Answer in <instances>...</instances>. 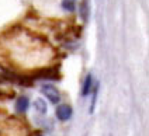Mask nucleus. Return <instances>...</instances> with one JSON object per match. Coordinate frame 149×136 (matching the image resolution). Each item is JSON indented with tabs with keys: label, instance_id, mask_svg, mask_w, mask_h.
I'll use <instances>...</instances> for the list:
<instances>
[{
	"label": "nucleus",
	"instance_id": "nucleus-1",
	"mask_svg": "<svg viewBox=\"0 0 149 136\" xmlns=\"http://www.w3.org/2000/svg\"><path fill=\"white\" fill-rule=\"evenodd\" d=\"M41 90L44 93V95L49 100L51 104H59V101H61V93H59V90L54 84H49V83L44 84Z\"/></svg>",
	"mask_w": 149,
	"mask_h": 136
},
{
	"label": "nucleus",
	"instance_id": "nucleus-2",
	"mask_svg": "<svg viewBox=\"0 0 149 136\" xmlns=\"http://www.w3.org/2000/svg\"><path fill=\"white\" fill-rule=\"evenodd\" d=\"M73 115V110L69 104H61L58 108H56V118L59 121H69Z\"/></svg>",
	"mask_w": 149,
	"mask_h": 136
},
{
	"label": "nucleus",
	"instance_id": "nucleus-3",
	"mask_svg": "<svg viewBox=\"0 0 149 136\" xmlns=\"http://www.w3.org/2000/svg\"><path fill=\"white\" fill-rule=\"evenodd\" d=\"M30 108V100L25 97V95H21V97H18L16 101V110L17 112H20V114H24L27 112V110Z\"/></svg>",
	"mask_w": 149,
	"mask_h": 136
},
{
	"label": "nucleus",
	"instance_id": "nucleus-4",
	"mask_svg": "<svg viewBox=\"0 0 149 136\" xmlns=\"http://www.w3.org/2000/svg\"><path fill=\"white\" fill-rule=\"evenodd\" d=\"M91 86H93V77H91V75H87V76L84 77V80H83L82 91H80V94H82L83 97L89 95V93H90V90H91Z\"/></svg>",
	"mask_w": 149,
	"mask_h": 136
},
{
	"label": "nucleus",
	"instance_id": "nucleus-5",
	"mask_svg": "<svg viewBox=\"0 0 149 136\" xmlns=\"http://www.w3.org/2000/svg\"><path fill=\"white\" fill-rule=\"evenodd\" d=\"M76 1L77 0H62V9L68 13H73L76 9Z\"/></svg>",
	"mask_w": 149,
	"mask_h": 136
},
{
	"label": "nucleus",
	"instance_id": "nucleus-6",
	"mask_svg": "<svg viewBox=\"0 0 149 136\" xmlns=\"http://www.w3.org/2000/svg\"><path fill=\"white\" fill-rule=\"evenodd\" d=\"M34 105H35V110L38 111V112H41V114H45V112H47V104H45V101H44L42 98H38Z\"/></svg>",
	"mask_w": 149,
	"mask_h": 136
},
{
	"label": "nucleus",
	"instance_id": "nucleus-7",
	"mask_svg": "<svg viewBox=\"0 0 149 136\" xmlns=\"http://www.w3.org/2000/svg\"><path fill=\"white\" fill-rule=\"evenodd\" d=\"M80 17L83 20H87V17H89V4H87V1L82 3V6H80Z\"/></svg>",
	"mask_w": 149,
	"mask_h": 136
},
{
	"label": "nucleus",
	"instance_id": "nucleus-8",
	"mask_svg": "<svg viewBox=\"0 0 149 136\" xmlns=\"http://www.w3.org/2000/svg\"><path fill=\"white\" fill-rule=\"evenodd\" d=\"M38 136H42V135H38Z\"/></svg>",
	"mask_w": 149,
	"mask_h": 136
}]
</instances>
